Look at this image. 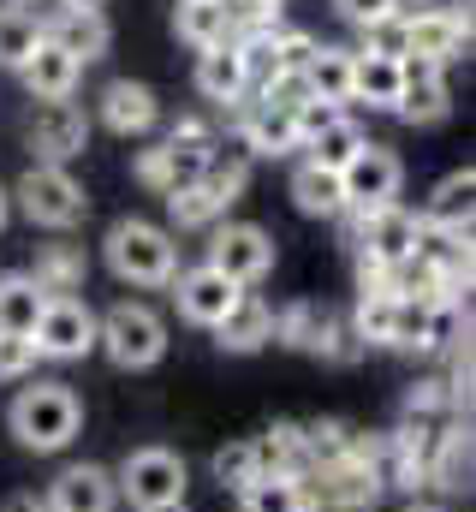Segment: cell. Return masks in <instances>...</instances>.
Segmentation results:
<instances>
[{
  "instance_id": "12",
  "label": "cell",
  "mask_w": 476,
  "mask_h": 512,
  "mask_svg": "<svg viewBox=\"0 0 476 512\" xmlns=\"http://www.w3.org/2000/svg\"><path fill=\"white\" fill-rule=\"evenodd\" d=\"M459 328V304H417V298H393V322H387V346L393 352H441Z\"/></svg>"
},
{
  "instance_id": "38",
  "label": "cell",
  "mask_w": 476,
  "mask_h": 512,
  "mask_svg": "<svg viewBox=\"0 0 476 512\" xmlns=\"http://www.w3.org/2000/svg\"><path fill=\"white\" fill-rule=\"evenodd\" d=\"M167 215H173L179 233H203V227H215L227 209H221L203 185H191V191H173V197H167Z\"/></svg>"
},
{
  "instance_id": "49",
  "label": "cell",
  "mask_w": 476,
  "mask_h": 512,
  "mask_svg": "<svg viewBox=\"0 0 476 512\" xmlns=\"http://www.w3.org/2000/svg\"><path fill=\"white\" fill-rule=\"evenodd\" d=\"M143 512H191L185 501H173V507H143Z\"/></svg>"
},
{
  "instance_id": "14",
  "label": "cell",
  "mask_w": 476,
  "mask_h": 512,
  "mask_svg": "<svg viewBox=\"0 0 476 512\" xmlns=\"http://www.w3.org/2000/svg\"><path fill=\"white\" fill-rule=\"evenodd\" d=\"M399 120H411V126H435V120H447L453 114V96H447V78H441V66L435 60H423V54H405L399 60Z\"/></svg>"
},
{
  "instance_id": "54",
  "label": "cell",
  "mask_w": 476,
  "mask_h": 512,
  "mask_svg": "<svg viewBox=\"0 0 476 512\" xmlns=\"http://www.w3.org/2000/svg\"><path fill=\"white\" fill-rule=\"evenodd\" d=\"M399 6H405V0H399Z\"/></svg>"
},
{
  "instance_id": "2",
  "label": "cell",
  "mask_w": 476,
  "mask_h": 512,
  "mask_svg": "<svg viewBox=\"0 0 476 512\" xmlns=\"http://www.w3.org/2000/svg\"><path fill=\"white\" fill-rule=\"evenodd\" d=\"M221 137L203 126L197 114H185L179 126L167 131V143H155V149H143L137 155V179L149 185V191H161V197H173V191H191L197 179H203V161H209V149H215Z\"/></svg>"
},
{
  "instance_id": "26",
  "label": "cell",
  "mask_w": 476,
  "mask_h": 512,
  "mask_svg": "<svg viewBox=\"0 0 476 512\" xmlns=\"http://www.w3.org/2000/svg\"><path fill=\"white\" fill-rule=\"evenodd\" d=\"M471 197H476V173L459 167V173H447V179L435 185V197H429V209H423L417 221H423V227H453V233H465V227H471Z\"/></svg>"
},
{
  "instance_id": "52",
  "label": "cell",
  "mask_w": 476,
  "mask_h": 512,
  "mask_svg": "<svg viewBox=\"0 0 476 512\" xmlns=\"http://www.w3.org/2000/svg\"><path fill=\"white\" fill-rule=\"evenodd\" d=\"M405 512H441V507H423V501H411V507H405Z\"/></svg>"
},
{
  "instance_id": "30",
  "label": "cell",
  "mask_w": 476,
  "mask_h": 512,
  "mask_svg": "<svg viewBox=\"0 0 476 512\" xmlns=\"http://www.w3.org/2000/svg\"><path fill=\"white\" fill-rule=\"evenodd\" d=\"M304 84H310V102L346 108L352 102V48H316V60L304 66Z\"/></svg>"
},
{
  "instance_id": "40",
  "label": "cell",
  "mask_w": 476,
  "mask_h": 512,
  "mask_svg": "<svg viewBox=\"0 0 476 512\" xmlns=\"http://www.w3.org/2000/svg\"><path fill=\"white\" fill-rule=\"evenodd\" d=\"M357 54L405 60V54H411V36H405V6H399V12H387V18H375V24H363V48H357Z\"/></svg>"
},
{
  "instance_id": "50",
  "label": "cell",
  "mask_w": 476,
  "mask_h": 512,
  "mask_svg": "<svg viewBox=\"0 0 476 512\" xmlns=\"http://www.w3.org/2000/svg\"><path fill=\"white\" fill-rule=\"evenodd\" d=\"M72 6H96V12H102V6H108V0H72Z\"/></svg>"
},
{
  "instance_id": "43",
  "label": "cell",
  "mask_w": 476,
  "mask_h": 512,
  "mask_svg": "<svg viewBox=\"0 0 476 512\" xmlns=\"http://www.w3.org/2000/svg\"><path fill=\"white\" fill-rule=\"evenodd\" d=\"M387 322H393V298H387V292H363V298H357L352 334L363 346H387Z\"/></svg>"
},
{
  "instance_id": "33",
  "label": "cell",
  "mask_w": 476,
  "mask_h": 512,
  "mask_svg": "<svg viewBox=\"0 0 476 512\" xmlns=\"http://www.w3.org/2000/svg\"><path fill=\"white\" fill-rule=\"evenodd\" d=\"M328 334H334V316H328V304H292L286 316H274V340H286V346H298V352H328Z\"/></svg>"
},
{
  "instance_id": "9",
  "label": "cell",
  "mask_w": 476,
  "mask_h": 512,
  "mask_svg": "<svg viewBox=\"0 0 476 512\" xmlns=\"http://www.w3.org/2000/svg\"><path fill=\"white\" fill-rule=\"evenodd\" d=\"M399 179H405L399 155H393L387 143H363L352 161L340 167V191H346V209H352V215L393 209V203H399Z\"/></svg>"
},
{
  "instance_id": "6",
  "label": "cell",
  "mask_w": 476,
  "mask_h": 512,
  "mask_svg": "<svg viewBox=\"0 0 476 512\" xmlns=\"http://www.w3.org/2000/svg\"><path fill=\"white\" fill-rule=\"evenodd\" d=\"M114 489L137 512L173 507V501H185V459L173 447H137V453H125V465L114 471Z\"/></svg>"
},
{
  "instance_id": "46",
  "label": "cell",
  "mask_w": 476,
  "mask_h": 512,
  "mask_svg": "<svg viewBox=\"0 0 476 512\" xmlns=\"http://www.w3.org/2000/svg\"><path fill=\"white\" fill-rule=\"evenodd\" d=\"M36 370V346L24 334H0V382H24Z\"/></svg>"
},
{
  "instance_id": "16",
  "label": "cell",
  "mask_w": 476,
  "mask_h": 512,
  "mask_svg": "<svg viewBox=\"0 0 476 512\" xmlns=\"http://www.w3.org/2000/svg\"><path fill=\"white\" fill-rule=\"evenodd\" d=\"M405 36H411V54L447 66L453 54L471 48V12H453V6H435V12H405Z\"/></svg>"
},
{
  "instance_id": "28",
  "label": "cell",
  "mask_w": 476,
  "mask_h": 512,
  "mask_svg": "<svg viewBox=\"0 0 476 512\" xmlns=\"http://www.w3.org/2000/svg\"><path fill=\"white\" fill-rule=\"evenodd\" d=\"M173 30L203 54V48H221L233 42V24H227V0H179L173 12Z\"/></svg>"
},
{
  "instance_id": "11",
  "label": "cell",
  "mask_w": 476,
  "mask_h": 512,
  "mask_svg": "<svg viewBox=\"0 0 476 512\" xmlns=\"http://www.w3.org/2000/svg\"><path fill=\"white\" fill-rule=\"evenodd\" d=\"M209 268H221L233 286H256L268 268H274V239L262 233V227H250V221H227V227H215V239H209Z\"/></svg>"
},
{
  "instance_id": "13",
  "label": "cell",
  "mask_w": 476,
  "mask_h": 512,
  "mask_svg": "<svg viewBox=\"0 0 476 512\" xmlns=\"http://www.w3.org/2000/svg\"><path fill=\"white\" fill-rule=\"evenodd\" d=\"M30 149L42 155V161H72V155H84L90 149V114L66 96V102H36V114H30Z\"/></svg>"
},
{
  "instance_id": "22",
  "label": "cell",
  "mask_w": 476,
  "mask_h": 512,
  "mask_svg": "<svg viewBox=\"0 0 476 512\" xmlns=\"http://www.w3.org/2000/svg\"><path fill=\"white\" fill-rule=\"evenodd\" d=\"M250 453H256V477H292V483H304V477H310L304 423H274L262 441H250Z\"/></svg>"
},
{
  "instance_id": "44",
  "label": "cell",
  "mask_w": 476,
  "mask_h": 512,
  "mask_svg": "<svg viewBox=\"0 0 476 512\" xmlns=\"http://www.w3.org/2000/svg\"><path fill=\"white\" fill-rule=\"evenodd\" d=\"M215 483H227V489L256 483V453H250V441H233V447L215 453Z\"/></svg>"
},
{
  "instance_id": "5",
  "label": "cell",
  "mask_w": 476,
  "mask_h": 512,
  "mask_svg": "<svg viewBox=\"0 0 476 512\" xmlns=\"http://www.w3.org/2000/svg\"><path fill=\"white\" fill-rule=\"evenodd\" d=\"M18 209L36 221V227H54V233H66V227H78L84 221V209H90V197H84V185L66 173V167H54V161H36L24 179H18Z\"/></svg>"
},
{
  "instance_id": "25",
  "label": "cell",
  "mask_w": 476,
  "mask_h": 512,
  "mask_svg": "<svg viewBox=\"0 0 476 512\" xmlns=\"http://www.w3.org/2000/svg\"><path fill=\"white\" fill-rule=\"evenodd\" d=\"M399 60H381V54H357L352 48V102H369V108H399Z\"/></svg>"
},
{
  "instance_id": "48",
  "label": "cell",
  "mask_w": 476,
  "mask_h": 512,
  "mask_svg": "<svg viewBox=\"0 0 476 512\" xmlns=\"http://www.w3.org/2000/svg\"><path fill=\"white\" fill-rule=\"evenodd\" d=\"M334 6H340V18H352L357 30L375 24V18H387V12H399V0H334Z\"/></svg>"
},
{
  "instance_id": "1",
  "label": "cell",
  "mask_w": 476,
  "mask_h": 512,
  "mask_svg": "<svg viewBox=\"0 0 476 512\" xmlns=\"http://www.w3.org/2000/svg\"><path fill=\"white\" fill-rule=\"evenodd\" d=\"M6 423H12V435H18V447H30V453H60V447H72V435H78V423H84V405H78V393L66 382H30L12 399Z\"/></svg>"
},
{
  "instance_id": "41",
  "label": "cell",
  "mask_w": 476,
  "mask_h": 512,
  "mask_svg": "<svg viewBox=\"0 0 476 512\" xmlns=\"http://www.w3.org/2000/svg\"><path fill=\"white\" fill-rule=\"evenodd\" d=\"M441 411H459V399L447 393V382H417L405 393V423H417V429H429Z\"/></svg>"
},
{
  "instance_id": "21",
  "label": "cell",
  "mask_w": 476,
  "mask_h": 512,
  "mask_svg": "<svg viewBox=\"0 0 476 512\" xmlns=\"http://www.w3.org/2000/svg\"><path fill=\"white\" fill-rule=\"evenodd\" d=\"M238 143H244V155H292V149H298V126H292L286 108L244 102V114H238Z\"/></svg>"
},
{
  "instance_id": "35",
  "label": "cell",
  "mask_w": 476,
  "mask_h": 512,
  "mask_svg": "<svg viewBox=\"0 0 476 512\" xmlns=\"http://www.w3.org/2000/svg\"><path fill=\"white\" fill-rule=\"evenodd\" d=\"M363 143H369V137H363V126H357L352 114H340L328 131H316V137L304 143V161H310V167H328V173H340V167L352 161Z\"/></svg>"
},
{
  "instance_id": "24",
  "label": "cell",
  "mask_w": 476,
  "mask_h": 512,
  "mask_svg": "<svg viewBox=\"0 0 476 512\" xmlns=\"http://www.w3.org/2000/svg\"><path fill=\"white\" fill-rule=\"evenodd\" d=\"M197 90L221 108H233L250 96V78H244V60H238V42H221V48H203L197 54Z\"/></svg>"
},
{
  "instance_id": "53",
  "label": "cell",
  "mask_w": 476,
  "mask_h": 512,
  "mask_svg": "<svg viewBox=\"0 0 476 512\" xmlns=\"http://www.w3.org/2000/svg\"><path fill=\"white\" fill-rule=\"evenodd\" d=\"M18 6H24V0H18Z\"/></svg>"
},
{
  "instance_id": "36",
  "label": "cell",
  "mask_w": 476,
  "mask_h": 512,
  "mask_svg": "<svg viewBox=\"0 0 476 512\" xmlns=\"http://www.w3.org/2000/svg\"><path fill=\"white\" fill-rule=\"evenodd\" d=\"M238 501H244V512H310L304 483H292V477H256L238 489Z\"/></svg>"
},
{
  "instance_id": "42",
  "label": "cell",
  "mask_w": 476,
  "mask_h": 512,
  "mask_svg": "<svg viewBox=\"0 0 476 512\" xmlns=\"http://www.w3.org/2000/svg\"><path fill=\"white\" fill-rule=\"evenodd\" d=\"M227 24H233V42L280 30V0H227Z\"/></svg>"
},
{
  "instance_id": "7",
  "label": "cell",
  "mask_w": 476,
  "mask_h": 512,
  "mask_svg": "<svg viewBox=\"0 0 476 512\" xmlns=\"http://www.w3.org/2000/svg\"><path fill=\"white\" fill-rule=\"evenodd\" d=\"M30 346H36V358H54V364L90 358L96 352V310L84 298H48L36 328H30Z\"/></svg>"
},
{
  "instance_id": "20",
  "label": "cell",
  "mask_w": 476,
  "mask_h": 512,
  "mask_svg": "<svg viewBox=\"0 0 476 512\" xmlns=\"http://www.w3.org/2000/svg\"><path fill=\"white\" fill-rule=\"evenodd\" d=\"M274 340V310L256 292H238V304L215 322V346L221 352H262Z\"/></svg>"
},
{
  "instance_id": "51",
  "label": "cell",
  "mask_w": 476,
  "mask_h": 512,
  "mask_svg": "<svg viewBox=\"0 0 476 512\" xmlns=\"http://www.w3.org/2000/svg\"><path fill=\"white\" fill-rule=\"evenodd\" d=\"M6 209H12V203H6V191H0V227H6Z\"/></svg>"
},
{
  "instance_id": "45",
  "label": "cell",
  "mask_w": 476,
  "mask_h": 512,
  "mask_svg": "<svg viewBox=\"0 0 476 512\" xmlns=\"http://www.w3.org/2000/svg\"><path fill=\"white\" fill-rule=\"evenodd\" d=\"M316 48H322V42L304 36V30H286V24L274 30V60H280V72H304V66L316 60Z\"/></svg>"
},
{
  "instance_id": "19",
  "label": "cell",
  "mask_w": 476,
  "mask_h": 512,
  "mask_svg": "<svg viewBox=\"0 0 476 512\" xmlns=\"http://www.w3.org/2000/svg\"><path fill=\"white\" fill-rule=\"evenodd\" d=\"M18 72H24V90H30L36 102H66V96L78 90V72H84V66H78L66 48H54V42L42 36V42H36V54H30Z\"/></svg>"
},
{
  "instance_id": "39",
  "label": "cell",
  "mask_w": 476,
  "mask_h": 512,
  "mask_svg": "<svg viewBox=\"0 0 476 512\" xmlns=\"http://www.w3.org/2000/svg\"><path fill=\"white\" fill-rule=\"evenodd\" d=\"M36 42H42V30L18 12V6H0V66H24L30 54H36Z\"/></svg>"
},
{
  "instance_id": "32",
  "label": "cell",
  "mask_w": 476,
  "mask_h": 512,
  "mask_svg": "<svg viewBox=\"0 0 476 512\" xmlns=\"http://www.w3.org/2000/svg\"><path fill=\"white\" fill-rule=\"evenodd\" d=\"M292 203L304 209V215H346V191H340V173H328V167H310V161H298V173H292Z\"/></svg>"
},
{
  "instance_id": "29",
  "label": "cell",
  "mask_w": 476,
  "mask_h": 512,
  "mask_svg": "<svg viewBox=\"0 0 476 512\" xmlns=\"http://www.w3.org/2000/svg\"><path fill=\"white\" fill-rule=\"evenodd\" d=\"M84 268H90V262H84L78 245H42L30 280H36V292H48V298H72V292L84 286Z\"/></svg>"
},
{
  "instance_id": "18",
  "label": "cell",
  "mask_w": 476,
  "mask_h": 512,
  "mask_svg": "<svg viewBox=\"0 0 476 512\" xmlns=\"http://www.w3.org/2000/svg\"><path fill=\"white\" fill-rule=\"evenodd\" d=\"M48 42H54V48H66L78 66H90V60H102V54H108L114 30H108V18H102L96 6H66V12L48 24Z\"/></svg>"
},
{
  "instance_id": "15",
  "label": "cell",
  "mask_w": 476,
  "mask_h": 512,
  "mask_svg": "<svg viewBox=\"0 0 476 512\" xmlns=\"http://www.w3.org/2000/svg\"><path fill=\"white\" fill-rule=\"evenodd\" d=\"M238 292L221 268H209V262H197V268H185V274H173V298H179V316L185 322H197V328H215L227 310L238 304Z\"/></svg>"
},
{
  "instance_id": "27",
  "label": "cell",
  "mask_w": 476,
  "mask_h": 512,
  "mask_svg": "<svg viewBox=\"0 0 476 512\" xmlns=\"http://www.w3.org/2000/svg\"><path fill=\"white\" fill-rule=\"evenodd\" d=\"M221 209H233L238 197H244V185H250V155H244V143H215L209 149V161H203V179H197Z\"/></svg>"
},
{
  "instance_id": "3",
  "label": "cell",
  "mask_w": 476,
  "mask_h": 512,
  "mask_svg": "<svg viewBox=\"0 0 476 512\" xmlns=\"http://www.w3.org/2000/svg\"><path fill=\"white\" fill-rule=\"evenodd\" d=\"M102 251H108V268H114L119 280H131V286H173V274H179L173 233L155 227V221H137V215L119 221Z\"/></svg>"
},
{
  "instance_id": "37",
  "label": "cell",
  "mask_w": 476,
  "mask_h": 512,
  "mask_svg": "<svg viewBox=\"0 0 476 512\" xmlns=\"http://www.w3.org/2000/svg\"><path fill=\"white\" fill-rule=\"evenodd\" d=\"M357 441L352 423H340V417H316V423H304V453H310V471H322V465H334V459H346Z\"/></svg>"
},
{
  "instance_id": "17",
  "label": "cell",
  "mask_w": 476,
  "mask_h": 512,
  "mask_svg": "<svg viewBox=\"0 0 476 512\" xmlns=\"http://www.w3.org/2000/svg\"><path fill=\"white\" fill-rule=\"evenodd\" d=\"M119 489H114V471H102V465H66L60 477H54V489H48V512H114Z\"/></svg>"
},
{
  "instance_id": "8",
  "label": "cell",
  "mask_w": 476,
  "mask_h": 512,
  "mask_svg": "<svg viewBox=\"0 0 476 512\" xmlns=\"http://www.w3.org/2000/svg\"><path fill=\"white\" fill-rule=\"evenodd\" d=\"M417 251V215L411 209H375V215H357V286H369L381 268L405 262Z\"/></svg>"
},
{
  "instance_id": "34",
  "label": "cell",
  "mask_w": 476,
  "mask_h": 512,
  "mask_svg": "<svg viewBox=\"0 0 476 512\" xmlns=\"http://www.w3.org/2000/svg\"><path fill=\"white\" fill-rule=\"evenodd\" d=\"M42 304H48V292H36L30 274H6V280H0V334H24V340H30Z\"/></svg>"
},
{
  "instance_id": "10",
  "label": "cell",
  "mask_w": 476,
  "mask_h": 512,
  "mask_svg": "<svg viewBox=\"0 0 476 512\" xmlns=\"http://www.w3.org/2000/svg\"><path fill=\"white\" fill-rule=\"evenodd\" d=\"M304 495H310V512H375L381 483H375V471L357 453H346V459L310 471L304 477Z\"/></svg>"
},
{
  "instance_id": "47",
  "label": "cell",
  "mask_w": 476,
  "mask_h": 512,
  "mask_svg": "<svg viewBox=\"0 0 476 512\" xmlns=\"http://www.w3.org/2000/svg\"><path fill=\"white\" fill-rule=\"evenodd\" d=\"M340 114H346V108H334V102H304V108L292 114V126H298V149H304L316 131H328L334 120H340Z\"/></svg>"
},
{
  "instance_id": "4",
  "label": "cell",
  "mask_w": 476,
  "mask_h": 512,
  "mask_svg": "<svg viewBox=\"0 0 476 512\" xmlns=\"http://www.w3.org/2000/svg\"><path fill=\"white\" fill-rule=\"evenodd\" d=\"M96 346L119 370H149L167 352V322L149 304H114L108 316H96Z\"/></svg>"
},
{
  "instance_id": "23",
  "label": "cell",
  "mask_w": 476,
  "mask_h": 512,
  "mask_svg": "<svg viewBox=\"0 0 476 512\" xmlns=\"http://www.w3.org/2000/svg\"><path fill=\"white\" fill-rule=\"evenodd\" d=\"M102 120H108V131H119V137H143V131L161 120V102H155L149 84L119 78V84L102 90Z\"/></svg>"
},
{
  "instance_id": "31",
  "label": "cell",
  "mask_w": 476,
  "mask_h": 512,
  "mask_svg": "<svg viewBox=\"0 0 476 512\" xmlns=\"http://www.w3.org/2000/svg\"><path fill=\"white\" fill-rule=\"evenodd\" d=\"M465 477H471V435H465V429H441V435L429 441V489L459 495Z\"/></svg>"
}]
</instances>
